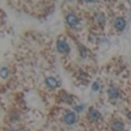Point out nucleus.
Returning <instances> with one entry per match:
<instances>
[{"mask_svg":"<svg viewBox=\"0 0 131 131\" xmlns=\"http://www.w3.org/2000/svg\"><path fill=\"white\" fill-rule=\"evenodd\" d=\"M66 23H67V25L72 29H76V28H79L80 25V18L78 17V15L73 13V12H70L66 15Z\"/></svg>","mask_w":131,"mask_h":131,"instance_id":"nucleus-1","label":"nucleus"},{"mask_svg":"<svg viewBox=\"0 0 131 131\" xmlns=\"http://www.w3.org/2000/svg\"><path fill=\"white\" fill-rule=\"evenodd\" d=\"M63 122L67 126H72V125H75L76 122H78V115H76V113L73 110L64 112V114H63Z\"/></svg>","mask_w":131,"mask_h":131,"instance_id":"nucleus-2","label":"nucleus"},{"mask_svg":"<svg viewBox=\"0 0 131 131\" xmlns=\"http://www.w3.org/2000/svg\"><path fill=\"white\" fill-rule=\"evenodd\" d=\"M57 50L60 52V54H68L71 47H70V43L64 37H60L58 41H57Z\"/></svg>","mask_w":131,"mask_h":131,"instance_id":"nucleus-3","label":"nucleus"},{"mask_svg":"<svg viewBox=\"0 0 131 131\" xmlns=\"http://www.w3.org/2000/svg\"><path fill=\"white\" fill-rule=\"evenodd\" d=\"M86 117H88V121L89 122H97L98 119L101 118V114H100V112L97 110V109H94V107H89L88 109V113H86Z\"/></svg>","mask_w":131,"mask_h":131,"instance_id":"nucleus-4","label":"nucleus"},{"mask_svg":"<svg viewBox=\"0 0 131 131\" xmlns=\"http://www.w3.org/2000/svg\"><path fill=\"white\" fill-rule=\"evenodd\" d=\"M113 25H114V29L118 30V31H122L125 30L126 28V20L123 17H115L114 21H113Z\"/></svg>","mask_w":131,"mask_h":131,"instance_id":"nucleus-5","label":"nucleus"},{"mask_svg":"<svg viewBox=\"0 0 131 131\" xmlns=\"http://www.w3.org/2000/svg\"><path fill=\"white\" fill-rule=\"evenodd\" d=\"M107 96H109L110 100H117V98L119 97V89L115 85H110L107 88Z\"/></svg>","mask_w":131,"mask_h":131,"instance_id":"nucleus-6","label":"nucleus"},{"mask_svg":"<svg viewBox=\"0 0 131 131\" xmlns=\"http://www.w3.org/2000/svg\"><path fill=\"white\" fill-rule=\"evenodd\" d=\"M93 18H94V23H96L97 25H100V26H104V25L106 24V16H105V13H102V12L96 13Z\"/></svg>","mask_w":131,"mask_h":131,"instance_id":"nucleus-7","label":"nucleus"},{"mask_svg":"<svg viewBox=\"0 0 131 131\" xmlns=\"http://www.w3.org/2000/svg\"><path fill=\"white\" fill-rule=\"evenodd\" d=\"M112 131H123L125 130V123L121 121V119H114L110 125Z\"/></svg>","mask_w":131,"mask_h":131,"instance_id":"nucleus-8","label":"nucleus"},{"mask_svg":"<svg viewBox=\"0 0 131 131\" xmlns=\"http://www.w3.org/2000/svg\"><path fill=\"white\" fill-rule=\"evenodd\" d=\"M45 83H46V85L49 86L50 89H55V88H58V86H59V81H58L55 78H52V76H49V78H46Z\"/></svg>","mask_w":131,"mask_h":131,"instance_id":"nucleus-9","label":"nucleus"},{"mask_svg":"<svg viewBox=\"0 0 131 131\" xmlns=\"http://www.w3.org/2000/svg\"><path fill=\"white\" fill-rule=\"evenodd\" d=\"M60 97H62V101L63 102H66V104H73V97L70 96V94H67L66 92H63Z\"/></svg>","mask_w":131,"mask_h":131,"instance_id":"nucleus-10","label":"nucleus"},{"mask_svg":"<svg viewBox=\"0 0 131 131\" xmlns=\"http://www.w3.org/2000/svg\"><path fill=\"white\" fill-rule=\"evenodd\" d=\"M84 109H85V105H83V104H81V105H75V106H73V112L78 114V113H81Z\"/></svg>","mask_w":131,"mask_h":131,"instance_id":"nucleus-11","label":"nucleus"},{"mask_svg":"<svg viewBox=\"0 0 131 131\" xmlns=\"http://www.w3.org/2000/svg\"><path fill=\"white\" fill-rule=\"evenodd\" d=\"M8 75H9V70H8L7 67H3V68H2V72H0V76H2L3 79H7Z\"/></svg>","mask_w":131,"mask_h":131,"instance_id":"nucleus-12","label":"nucleus"},{"mask_svg":"<svg viewBox=\"0 0 131 131\" xmlns=\"http://www.w3.org/2000/svg\"><path fill=\"white\" fill-rule=\"evenodd\" d=\"M92 91H93V92L100 91V83H98V81H94V83L92 84Z\"/></svg>","mask_w":131,"mask_h":131,"instance_id":"nucleus-13","label":"nucleus"},{"mask_svg":"<svg viewBox=\"0 0 131 131\" xmlns=\"http://www.w3.org/2000/svg\"><path fill=\"white\" fill-rule=\"evenodd\" d=\"M79 49H80V54H81V57H86V54H88L86 49H85V47H83V46H79Z\"/></svg>","mask_w":131,"mask_h":131,"instance_id":"nucleus-14","label":"nucleus"},{"mask_svg":"<svg viewBox=\"0 0 131 131\" xmlns=\"http://www.w3.org/2000/svg\"><path fill=\"white\" fill-rule=\"evenodd\" d=\"M9 131H23V130H18V128H12V130H9Z\"/></svg>","mask_w":131,"mask_h":131,"instance_id":"nucleus-15","label":"nucleus"}]
</instances>
